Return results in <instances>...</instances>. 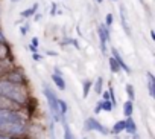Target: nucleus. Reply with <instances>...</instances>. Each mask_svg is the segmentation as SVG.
Returning <instances> with one entry per match:
<instances>
[{"mask_svg":"<svg viewBox=\"0 0 155 139\" xmlns=\"http://www.w3.org/2000/svg\"><path fill=\"white\" fill-rule=\"evenodd\" d=\"M0 131L11 133V134H21L26 131V122L21 115L15 113L11 109L0 110Z\"/></svg>","mask_w":155,"mask_h":139,"instance_id":"1","label":"nucleus"},{"mask_svg":"<svg viewBox=\"0 0 155 139\" xmlns=\"http://www.w3.org/2000/svg\"><path fill=\"white\" fill-rule=\"evenodd\" d=\"M0 95L14 101L15 104H25L28 101V92L18 83L8 80H0Z\"/></svg>","mask_w":155,"mask_h":139,"instance_id":"2","label":"nucleus"},{"mask_svg":"<svg viewBox=\"0 0 155 139\" xmlns=\"http://www.w3.org/2000/svg\"><path fill=\"white\" fill-rule=\"evenodd\" d=\"M43 93L47 99V104H49V109H50V113L53 116L55 121H61V112H59V104H58V96L55 95V92L47 86V84H43Z\"/></svg>","mask_w":155,"mask_h":139,"instance_id":"3","label":"nucleus"},{"mask_svg":"<svg viewBox=\"0 0 155 139\" xmlns=\"http://www.w3.org/2000/svg\"><path fill=\"white\" fill-rule=\"evenodd\" d=\"M97 34H99V40H101V50H102V54H107V41L110 40V31L107 26L101 25L97 28Z\"/></svg>","mask_w":155,"mask_h":139,"instance_id":"4","label":"nucleus"},{"mask_svg":"<svg viewBox=\"0 0 155 139\" xmlns=\"http://www.w3.org/2000/svg\"><path fill=\"white\" fill-rule=\"evenodd\" d=\"M85 128L87 130H96V131H99V133H102V134H107L108 133V128H105L97 119H94V118H88L87 121H85Z\"/></svg>","mask_w":155,"mask_h":139,"instance_id":"5","label":"nucleus"},{"mask_svg":"<svg viewBox=\"0 0 155 139\" xmlns=\"http://www.w3.org/2000/svg\"><path fill=\"white\" fill-rule=\"evenodd\" d=\"M111 52H113V58H114V60H116V63L120 66V69H123V71H125L126 74H129V72H131V69L126 66V63H125L123 57L119 54V50H117L116 47H113V49H111Z\"/></svg>","mask_w":155,"mask_h":139,"instance_id":"6","label":"nucleus"},{"mask_svg":"<svg viewBox=\"0 0 155 139\" xmlns=\"http://www.w3.org/2000/svg\"><path fill=\"white\" fill-rule=\"evenodd\" d=\"M52 80H53V83L58 86L59 90H65V81H64V78L61 77V72H59L58 67H55V74L52 75Z\"/></svg>","mask_w":155,"mask_h":139,"instance_id":"7","label":"nucleus"},{"mask_svg":"<svg viewBox=\"0 0 155 139\" xmlns=\"http://www.w3.org/2000/svg\"><path fill=\"white\" fill-rule=\"evenodd\" d=\"M120 17H122V25H123V29L128 35H131L129 32V26H128V19H126V9L125 6H120Z\"/></svg>","mask_w":155,"mask_h":139,"instance_id":"8","label":"nucleus"},{"mask_svg":"<svg viewBox=\"0 0 155 139\" xmlns=\"http://www.w3.org/2000/svg\"><path fill=\"white\" fill-rule=\"evenodd\" d=\"M146 77H147V86H149V95L153 98L155 96V80H153V75L150 72H147Z\"/></svg>","mask_w":155,"mask_h":139,"instance_id":"9","label":"nucleus"},{"mask_svg":"<svg viewBox=\"0 0 155 139\" xmlns=\"http://www.w3.org/2000/svg\"><path fill=\"white\" fill-rule=\"evenodd\" d=\"M125 130H126L128 133H132V134H135V131H137L135 122H134V119H132L131 116H128V119L125 121Z\"/></svg>","mask_w":155,"mask_h":139,"instance_id":"10","label":"nucleus"},{"mask_svg":"<svg viewBox=\"0 0 155 139\" xmlns=\"http://www.w3.org/2000/svg\"><path fill=\"white\" fill-rule=\"evenodd\" d=\"M11 107H12V101L0 95V110L2 109H11Z\"/></svg>","mask_w":155,"mask_h":139,"instance_id":"11","label":"nucleus"},{"mask_svg":"<svg viewBox=\"0 0 155 139\" xmlns=\"http://www.w3.org/2000/svg\"><path fill=\"white\" fill-rule=\"evenodd\" d=\"M37 8H38V5L35 3L34 6H31V8H28V9H25V11H21L20 14H21V17H31V16H34L35 14V11H37Z\"/></svg>","mask_w":155,"mask_h":139,"instance_id":"12","label":"nucleus"},{"mask_svg":"<svg viewBox=\"0 0 155 139\" xmlns=\"http://www.w3.org/2000/svg\"><path fill=\"white\" fill-rule=\"evenodd\" d=\"M132 110H134L132 101H126V103L123 104V113H125L126 116H131V115H132Z\"/></svg>","mask_w":155,"mask_h":139,"instance_id":"13","label":"nucleus"},{"mask_svg":"<svg viewBox=\"0 0 155 139\" xmlns=\"http://www.w3.org/2000/svg\"><path fill=\"white\" fill-rule=\"evenodd\" d=\"M110 69H111V72H113V74H119V72L122 71V69H120V66L116 63V60H114L113 57L110 58Z\"/></svg>","mask_w":155,"mask_h":139,"instance_id":"14","label":"nucleus"},{"mask_svg":"<svg viewBox=\"0 0 155 139\" xmlns=\"http://www.w3.org/2000/svg\"><path fill=\"white\" fill-rule=\"evenodd\" d=\"M101 107H102L105 112H111L114 106L111 104V101H110V99H102V101H101Z\"/></svg>","mask_w":155,"mask_h":139,"instance_id":"15","label":"nucleus"},{"mask_svg":"<svg viewBox=\"0 0 155 139\" xmlns=\"http://www.w3.org/2000/svg\"><path fill=\"white\" fill-rule=\"evenodd\" d=\"M125 130V121H117L116 124H114V127H113V131L114 133H120V131H123Z\"/></svg>","mask_w":155,"mask_h":139,"instance_id":"16","label":"nucleus"},{"mask_svg":"<svg viewBox=\"0 0 155 139\" xmlns=\"http://www.w3.org/2000/svg\"><path fill=\"white\" fill-rule=\"evenodd\" d=\"M126 93H128V96H129V101H134V99H135V93H134L132 84H126Z\"/></svg>","mask_w":155,"mask_h":139,"instance_id":"17","label":"nucleus"},{"mask_svg":"<svg viewBox=\"0 0 155 139\" xmlns=\"http://www.w3.org/2000/svg\"><path fill=\"white\" fill-rule=\"evenodd\" d=\"M58 104H59V112H61V118H64L65 116V113H67V104L62 101V99H58Z\"/></svg>","mask_w":155,"mask_h":139,"instance_id":"18","label":"nucleus"},{"mask_svg":"<svg viewBox=\"0 0 155 139\" xmlns=\"http://www.w3.org/2000/svg\"><path fill=\"white\" fill-rule=\"evenodd\" d=\"M102 84H104V80L99 77V78L96 80V84H94V90H96V93H102Z\"/></svg>","mask_w":155,"mask_h":139,"instance_id":"19","label":"nucleus"},{"mask_svg":"<svg viewBox=\"0 0 155 139\" xmlns=\"http://www.w3.org/2000/svg\"><path fill=\"white\" fill-rule=\"evenodd\" d=\"M62 124H64V136H65V139H73V134L68 130V125H67V122L64 119H62Z\"/></svg>","mask_w":155,"mask_h":139,"instance_id":"20","label":"nucleus"},{"mask_svg":"<svg viewBox=\"0 0 155 139\" xmlns=\"http://www.w3.org/2000/svg\"><path fill=\"white\" fill-rule=\"evenodd\" d=\"M90 87H91V81H85V83H84V98H87V96H88Z\"/></svg>","mask_w":155,"mask_h":139,"instance_id":"21","label":"nucleus"},{"mask_svg":"<svg viewBox=\"0 0 155 139\" xmlns=\"http://www.w3.org/2000/svg\"><path fill=\"white\" fill-rule=\"evenodd\" d=\"M6 54H8V49H6V46L0 41V58H3V57H6Z\"/></svg>","mask_w":155,"mask_h":139,"instance_id":"22","label":"nucleus"},{"mask_svg":"<svg viewBox=\"0 0 155 139\" xmlns=\"http://www.w3.org/2000/svg\"><path fill=\"white\" fill-rule=\"evenodd\" d=\"M105 22H107V28H110V26L113 25V16H111V14H107V19H105Z\"/></svg>","mask_w":155,"mask_h":139,"instance_id":"23","label":"nucleus"},{"mask_svg":"<svg viewBox=\"0 0 155 139\" xmlns=\"http://www.w3.org/2000/svg\"><path fill=\"white\" fill-rule=\"evenodd\" d=\"M32 46H35V47L38 46V40L37 38H32Z\"/></svg>","mask_w":155,"mask_h":139,"instance_id":"24","label":"nucleus"},{"mask_svg":"<svg viewBox=\"0 0 155 139\" xmlns=\"http://www.w3.org/2000/svg\"><path fill=\"white\" fill-rule=\"evenodd\" d=\"M101 110H102V107H101V103L96 106V113H101Z\"/></svg>","mask_w":155,"mask_h":139,"instance_id":"25","label":"nucleus"},{"mask_svg":"<svg viewBox=\"0 0 155 139\" xmlns=\"http://www.w3.org/2000/svg\"><path fill=\"white\" fill-rule=\"evenodd\" d=\"M0 41H2V43H3V41H5V35H3V34H2V31H0Z\"/></svg>","mask_w":155,"mask_h":139,"instance_id":"26","label":"nucleus"},{"mask_svg":"<svg viewBox=\"0 0 155 139\" xmlns=\"http://www.w3.org/2000/svg\"><path fill=\"white\" fill-rule=\"evenodd\" d=\"M26 31H28L26 26H25V28H20V32H21V34H26Z\"/></svg>","mask_w":155,"mask_h":139,"instance_id":"27","label":"nucleus"},{"mask_svg":"<svg viewBox=\"0 0 155 139\" xmlns=\"http://www.w3.org/2000/svg\"><path fill=\"white\" fill-rule=\"evenodd\" d=\"M31 50H32V52H37V47H35V46H32V44H31Z\"/></svg>","mask_w":155,"mask_h":139,"instance_id":"28","label":"nucleus"},{"mask_svg":"<svg viewBox=\"0 0 155 139\" xmlns=\"http://www.w3.org/2000/svg\"><path fill=\"white\" fill-rule=\"evenodd\" d=\"M0 139H11L9 136H0Z\"/></svg>","mask_w":155,"mask_h":139,"instance_id":"29","label":"nucleus"},{"mask_svg":"<svg viewBox=\"0 0 155 139\" xmlns=\"http://www.w3.org/2000/svg\"><path fill=\"white\" fill-rule=\"evenodd\" d=\"M9 2H12V3H18V0H9Z\"/></svg>","mask_w":155,"mask_h":139,"instance_id":"30","label":"nucleus"},{"mask_svg":"<svg viewBox=\"0 0 155 139\" xmlns=\"http://www.w3.org/2000/svg\"><path fill=\"white\" fill-rule=\"evenodd\" d=\"M97 3H102V0H97Z\"/></svg>","mask_w":155,"mask_h":139,"instance_id":"31","label":"nucleus"},{"mask_svg":"<svg viewBox=\"0 0 155 139\" xmlns=\"http://www.w3.org/2000/svg\"><path fill=\"white\" fill-rule=\"evenodd\" d=\"M82 139H87V137H82Z\"/></svg>","mask_w":155,"mask_h":139,"instance_id":"32","label":"nucleus"}]
</instances>
